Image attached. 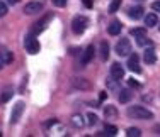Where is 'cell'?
Segmentation results:
<instances>
[{
    "mask_svg": "<svg viewBox=\"0 0 160 137\" xmlns=\"http://www.w3.org/2000/svg\"><path fill=\"white\" fill-rule=\"evenodd\" d=\"M126 113H128L129 119H136V120H148V119H153V113H152L148 108L142 107V105L129 107Z\"/></svg>",
    "mask_w": 160,
    "mask_h": 137,
    "instance_id": "obj_1",
    "label": "cell"
},
{
    "mask_svg": "<svg viewBox=\"0 0 160 137\" xmlns=\"http://www.w3.org/2000/svg\"><path fill=\"white\" fill-rule=\"evenodd\" d=\"M87 25H89V21H87V17H83V15H75L73 21H72V30H73V34H80L85 32Z\"/></svg>",
    "mask_w": 160,
    "mask_h": 137,
    "instance_id": "obj_2",
    "label": "cell"
},
{
    "mask_svg": "<svg viewBox=\"0 0 160 137\" xmlns=\"http://www.w3.org/2000/svg\"><path fill=\"white\" fill-rule=\"evenodd\" d=\"M24 48H26V51H28L29 54H38V53H39L41 46H39V41L36 39L34 34H29V36L24 39Z\"/></svg>",
    "mask_w": 160,
    "mask_h": 137,
    "instance_id": "obj_3",
    "label": "cell"
},
{
    "mask_svg": "<svg viewBox=\"0 0 160 137\" xmlns=\"http://www.w3.org/2000/svg\"><path fill=\"white\" fill-rule=\"evenodd\" d=\"M53 19V14H48V15H44L41 21H38L36 24L32 25V29H31V34H34V36H38V34H41L43 30H46L48 27V24H49V21Z\"/></svg>",
    "mask_w": 160,
    "mask_h": 137,
    "instance_id": "obj_4",
    "label": "cell"
},
{
    "mask_svg": "<svg viewBox=\"0 0 160 137\" xmlns=\"http://www.w3.org/2000/svg\"><path fill=\"white\" fill-rule=\"evenodd\" d=\"M43 9H44L43 2H39V0H32V2H28L24 5V14L26 15H34V14H39Z\"/></svg>",
    "mask_w": 160,
    "mask_h": 137,
    "instance_id": "obj_5",
    "label": "cell"
},
{
    "mask_svg": "<svg viewBox=\"0 0 160 137\" xmlns=\"http://www.w3.org/2000/svg\"><path fill=\"white\" fill-rule=\"evenodd\" d=\"M116 54L121 56V58H123V56H129V54H131V43H129V39L123 37V39L116 44Z\"/></svg>",
    "mask_w": 160,
    "mask_h": 137,
    "instance_id": "obj_6",
    "label": "cell"
},
{
    "mask_svg": "<svg viewBox=\"0 0 160 137\" xmlns=\"http://www.w3.org/2000/svg\"><path fill=\"white\" fill-rule=\"evenodd\" d=\"M24 108H26V105H24V102H17L16 107L12 108V113H10V124H17L19 119L22 117V113H24Z\"/></svg>",
    "mask_w": 160,
    "mask_h": 137,
    "instance_id": "obj_7",
    "label": "cell"
},
{
    "mask_svg": "<svg viewBox=\"0 0 160 137\" xmlns=\"http://www.w3.org/2000/svg\"><path fill=\"white\" fill-rule=\"evenodd\" d=\"M94 46H87L85 49H83V53H82V58H80V68H85L87 64L92 61L94 58Z\"/></svg>",
    "mask_w": 160,
    "mask_h": 137,
    "instance_id": "obj_8",
    "label": "cell"
},
{
    "mask_svg": "<svg viewBox=\"0 0 160 137\" xmlns=\"http://www.w3.org/2000/svg\"><path fill=\"white\" fill-rule=\"evenodd\" d=\"M128 68L133 73H140V71H142V68H140V58H138L136 53H131V54L128 56Z\"/></svg>",
    "mask_w": 160,
    "mask_h": 137,
    "instance_id": "obj_9",
    "label": "cell"
},
{
    "mask_svg": "<svg viewBox=\"0 0 160 137\" xmlns=\"http://www.w3.org/2000/svg\"><path fill=\"white\" fill-rule=\"evenodd\" d=\"M123 76H124V68L119 63H112L111 64V78L116 80V81H121Z\"/></svg>",
    "mask_w": 160,
    "mask_h": 137,
    "instance_id": "obj_10",
    "label": "cell"
},
{
    "mask_svg": "<svg viewBox=\"0 0 160 137\" xmlns=\"http://www.w3.org/2000/svg\"><path fill=\"white\" fill-rule=\"evenodd\" d=\"M143 7L142 5H131L128 9V17H131V19H135V21H138V19H142L143 17Z\"/></svg>",
    "mask_w": 160,
    "mask_h": 137,
    "instance_id": "obj_11",
    "label": "cell"
},
{
    "mask_svg": "<svg viewBox=\"0 0 160 137\" xmlns=\"http://www.w3.org/2000/svg\"><path fill=\"white\" fill-rule=\"evenodd\" d=\"M70 124H72V127H75V129H82L83 125H85V120H83V117L80 115V113H73V115L70 117Z\"/></svg>",
    "mask_w": 160,
    "mask_h": 137,
    "instance_id": "obj_12",
    "label": "cell"
},
{
    "mask_svg": "<svg viewBox=\"0 0 160 137\" xmlns=\"http://www.w3.org/2000/svg\"><path fill=\"white\" fill-rule=\"evenodd\" d=\"M99 56H101L102 61H106L109 58V44H108V41H101V44H99Z\"/></svg>",
    "mask_w": 160,
    "mask_h": 137,
    "instance_id": "obj_13",
    "label": "cell"
},
{
    "mask_svg": "<svg viewBox=\"0 0 160 137\" xmlns=\"http://www.w3.org/2000/svg\"><path fill=\"white\" fill-rule=\"evenodd\" d=\"M121 29H123V25H121L119 21H112L111 24L108 25V32L111 34V36H118V34H121Z\"/></svg>",
    "mask_w": 160,
    "mask_h": 137,
    "instance_id": "obj_14",
    "label": "cell"
},
{
    "mask_svg": "<svg viewBox=\"0 0 160 137\" xmlns=\"http://www.w3.org/2000/svg\"><path fill=\"white\" fill-rule=\"evenodd\" d=\"M143 59H145V63H147V64H153L155 61H157V54H155V51L150 48V49H147V51H145Z\"/></svg>",
    "mask_w": 160,
    "mask_h": 137,
    "instance_id": "obj_15",
    "label": "cell"
},
{
    "mask_svg": "<svg viewBox=\"0 0 160 137\" xmlns=\"http://www.w3.org/2000/svg\"><path fill=\"white\" fill-rule=\"evenodd\" d=\"M157 24H158L157 14H147L145 15V25H147V27H155Z\"/></svg>",
    "mask_w": 160,
    "mask_h": 137,
    "instance_id": "obj_16",
    "label": "cell"
},
{
    "mask_svg": "<svg viewBox=\"0 0 160 137\" xmlns=\"http://www.w3.org/2000/svg\"><path fill=\"white\" fill-rule=\"evenodd\" d=\"M104 115H106V119L108 120H112V119H116L118 117V110H116V107H112V105H108L104 108Z\"/></svg>",
    "mask_w": 160,
    "mask_h": 137,
    "instance_id": "obj_17",
    "label": "cell"
},
{
    "mask_svg": "<svg viewBox=\"0 0 160 137\" xmlns=\"http://www.w3.org/2000/svg\"><path fill=\"white\" fill-rule=\"evenodd\" d=\"M72 83H73L75 88H80V90H87L90 86L89 81H87L85 78H73V81H72Z\"/></svg>",
    "mask_w": 160,
    "mask_h": 137,
    "instance_id": "obj_18",
    "label": "cell"
},
{
    "mask_svg": "<svg viewBox=\"0 0 160 137\" xmlns=\"http://www.w3.org/2000/svg\"><path fill=\"white\" fill-rule=\"evenodd\" d=\"M131 97H133V93H131V90H128V88H124V90H121L119 91V102L121 103H128L129 100H131Z\"/></svg>",
    "mask_w": 160,
    "mask_h": 137,
    "instance_id": "obj_19",
    "label": "cell"
},
{
    "mask_svg": "<svg viewBox=\"0 0 160 137\" xmlns=\"http://www.w3.org/2000/svg\"><path fill=\"white\" fill-rule=\"evenodd\" d=\"M129 34H131V36L136 39V37L147 36V29H145V27H135V29H131V32H129Z\"/></svg>",
    "mask_w": 160,
    "mask_h": 137,
    "instance_id": "obj_20",
    "label": "cell"
},
{
    "mask_svg": "<svg viewBox=\"0 0 160 137\" xmlns=\"http://www.w3.org/2000/svg\"><path fill=\"white\" fill-rule=\"evenodd\" d=\"M12 95H14V91L10 90V88H5L2 91V97H0V102H3V103H5V102H9L10 98H12Z\"/></svg>",
    "mask_w": 160,
    "mask_h": 137,
    "instance_id": "obj_21",
    "label": "cell"
},
{
    "mask_svg": "<svg viewBox=\"0 0 160 137\" xmlns=\"http://www.w3.org/2000/svg\"><path fill=\"white\" fill-rule=\"evenodd\" d=\"M126 135L128 137H140L142 135V130H140L138 127H129L126 130Z\"/></svg>",
    "mask_w": 160,
    "mask_h": 137,
    "instance_id": "obj_22",
    "label": "cell"
},
{
    "mask_svg": "<svg viewBox=\"0 0 160 137\" xmlns=\"http://www.w3.org/2000/svg\"><path fill=\"white\" fill-rule=\"evenodd\" d=\"M119 7H121V0H112V2L109 3V12H111V14L118 12V10H119Z\"/></svg>",
    "mask_w": 160,
    "mask_h": 137,
    "instance_id": "obj_23",
    "label": "cell"
},
{
    "mask_svg": "<svg viewBox=\"0 0 160 137\" xmlns=\"http://www.w3.org/2000/svg\"><path fill=\"white\" fill-rule=\"evenodd\" d=\"M104 130H106V134H108V135H116L118 134V127H116V125H111V124H106Z\"/></svg>",
    "mask_w": 160,
    "mask_h": 137,
    "instance_id": "obj_24",
    "label": "cell"
},
{
    "mask_svg": "<svg viewBox=\"0 0 160 137\" xmlns=\"http://www.w3.org/2000/svg\"><path fill=\"white\" fill-rule=\"evenodd\" d=\"M2 53V58H3V61H5V64H10L12 63V59H14V54L10 51H0Z\"/></svg>",
    "mask_w": 160,
    "mask_h": 137,
    "instance_id": "obj_25",
    "label": "cell"
},
{
    "mask_svg": "<svg viewBox=\"0 0 160 137\" xmlns=\"http://www.w3.org/2000/svg\"><path fill=\"white\" fill-rule=\"evenodd\" d=\"M97 122H99V119H97L96 113H92V112L87 113V124H89V125H96Z\"/></svg>",
    "mask_w": 160,
    "mask_h": 137,
    "instance_id": "obj_26",
    "label": "cell"
},
{
    "mask_svg": "<svg viewBox=\"0 0 160 137\" xmlns=\"http://www.w3.org/2000/svg\"><path fill=\"white\" fill-rule=\"evenodd\" d=\"M136 43H138V46H150V39H147V36H142V37H136Z\"/></svg>",
    "mask_w": 160,
    "mask_h": 137,
    "instance_id": "obj_27",
    "label": "cell"
},
{
    "mask_svg": "<svg viewBox=\"0 0 160 137\" xmlns=\"http://www.w3.org/2000/svg\"><path fill=\"white\" fill-rule=\"evenodd\" d=\"M7 12H9V9H7V3L0 0V17H5Z\"/></svg>",
    "mask_w": 160,
    "mask_h": 137,
    "instance_id": "obj_28",
    "label": "cell"
},
{
    "mask_svg": "<svg viewBox=\"0 0 160 137\" xmlns=\"http://www.w3.org/2000/svg\"><path fill=\"white\" fill-rule=\"evenodd\" d=\"M152 9H153L155 12H160V0H155V2H152Z\"/></svg>",
    "mask_w": 160,
    "mask_h": 137,
    "instance_id": "obj_29",
    "label": "cell"
},
{
    "mask_svg": "<svg viewBox=\"0 0 160 137\" xmlns=\"http://www.w3.org/2000/svg\"><path fill=\"white\" fill-rule=\"evenodd\" d=\"M67 2H68V0H53V3H55L56 7H65V5H67Z\"/></svg>",
    "mask_w": 160,
    "mask_h": 137,
    "instance_id": "obj_30",
    "label": "cell"
},
{
    "mask_svg": "<svg viewBox=\"0 0 160 137\" xmlns=\"http://www.w3.org/2000/svg\"><path fill=\"white\" fill-rule=\"evenodd\" d=\"M128 85H129V86H135V88H138L140 83H138V81H135V80H128Z\"/></svg>",
    "mask_w": 160,
    "mask_h": 137,
    "instance_id": "obj_31",
    "label": "cell"
},
{
    "mask_svg": "<svg viewBox=\"0 0 160 137\" xmlns=\"http://www.w3.org/2000/svg\"><path fill=\"white\" fill-rule=\"evenodd\" d=\"M19 2H21V0H7L9 5H16V3H19Z\"/></svg>",
    "mask_w": 160,
    "mask_h": 137,
    "instance_id": "obj_32",
    "label": "cell"
},
{
    "mask_svg": "<svg viewBox=\"0 0 160 137\" xmlns=\"http://www.w3.org/2000/svg\"><path fill=\"white\" fill-rule=\"evenodd\" d=\"M5 66V61H3V58H2V53H0V68H3Z\"/></svg>",
    "mask_w": 160,
    "mask_h": 137,
    "instance_id": "obj_33",
    "label": "cell"
},
{
    "mask_svg": "<svg viewBox=\"0 0 160 137\" xmlns=\"http://www.w3.org/2000/svg\"><path fill=\"white\" fill-rule=\"evenodd\" d=\"M83 3H85L87 7H92V2H90V0H83Z\"/></svg>",
    "mask_w": 160,
    "mask_h": 137,
    "instance_id": "obj_34",
    "label": "cell"
},
{
    "mask_svg": "<svg viewBox=\"0 0 160 137\" xmlns=\"http://www.w3.org/2000/svg\"><path fill=\"white\" fill-rule=\"evenodd\" d=\"M104 98H106V91H102V93H101V97H99V100L102 102V100H104Z\"/></svg>",
    "mask_w": 160,
    "mask_h": 137,
    "instance_id": "obj_35",
    "label": "cell"
},
{
    "mask_svg": "<svg viewBox=\"0 0 160 137\" xmlns=\"http://www.w3.org/2000/svg\"><path fill=\"white\" fill-rule=\"evenodd\" d=\"M136 2H145V0H136Z\"/></svg>",
    "mask_w": 160,
    "mask_h": 137,
    "instance_id": "obj_36",
    "label": "cell"
}]
</instances>
